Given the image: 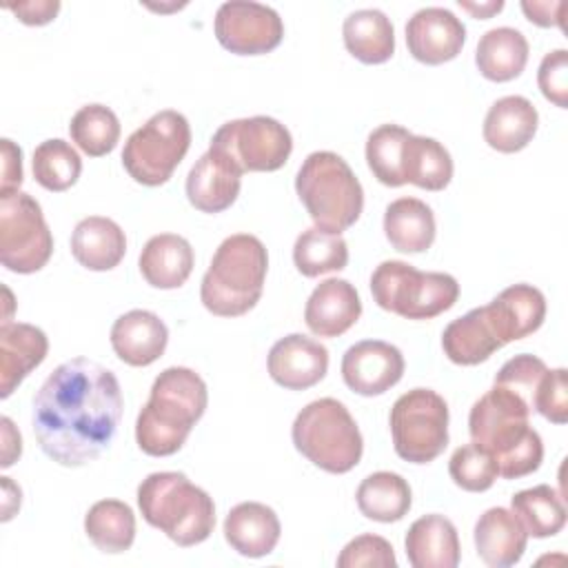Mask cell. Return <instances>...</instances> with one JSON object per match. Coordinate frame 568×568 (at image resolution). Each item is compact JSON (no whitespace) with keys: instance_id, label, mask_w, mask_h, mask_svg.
Listing matches in <instances>:
<instances>
[{"instance_id":"obj_1","label":"cell","mask_w":568,"mask_h":568,"mask_svg":"<svg viewBox=\"0 0 568 568\" xmlns=\"http://www.w3.org/2000/svg\"><path fill=\"white\" fill-rule=\"evenodd\" d=\"M122 406L113 371L89 357H73L55 366L36 393L33 435L49 459L78 468L111 444Z\"/></svg>"},{"instance_id":"obj_2","label":"cell","mask_w":568,"mask_h":568,"mask_svg":"<svg viewBox=\"0 0 568 568\" xmlns=\"http://www.w3.org/2000/svg\"><path fill=\"white\" fill-rule=\"evenodd\" d=\"M209 404L204 379L186 366L164 368L135 419V442L151 457L178 453Z\"/></svg>"},{"instance_id":"obj_3","label":"cell","mask_w":568,"mask_h":568,"mask_svg":"<svg viewBox=\"0 0 568 568\" xmlns=\"http://www.w3.org/2000/svg\"><path fill=\"white\" fill-rule=\"evenodd\" d=\"M268 253L260 237L235 233L222 240L200 284L204 308L217 317H240L262 297Z\"/></svg>"},{"instance_id":"obj_4","label":"cell","mask_w":568,"mask_h":568,"mask_svg":"<svg viewBox=\"0 0 568 568\" xmlns=\"http://www.w3.org/2000/svg\"><path fill=\"white\" fill-rule=\"evenodd\" d=\"M138 508L149 526L182 548L206 541L215 528L213 497L191 484L184 473L146 475L138 486Z\"/></svg>"},{"instance_id":"obj_5","label":"cell","mask_w":568,"mask_h":568,"mask_svg":"<svg viewBox=\"0 0 568 568\" xmlns=\"http://www.w3.org/2000/svg\"><path fill=\"white\" fill-rule=\"evenodd\" d=\"M295 191L315 229L342 235L364 209V189L348 162L333 151H313L295 175Z\"/></svg>"},{"instance_id":"obj_6","label":"cell","mask_w":568,"mask_h":568,"mask_svg":"<svg viewBox=\"0 0 568 568\" xmlns=\"http://www.w3.org/2000/svg\"><path fill=\"white\" fill-rule=\"evenodd\" d=\"M291 437L311 464L333 475L353 470L364 453L357 422L335 397H320L306 404L293 422Z\"/></svg>"},{"instance_id":"obj_7","label":"cell","mask_w":568,"mask_h":568,"mask_svg":"<svg viewBox=\"0 0 568 568\" xmlns=\"http://www.w3.org/2000/svg\"><path fill=\"white\" fill-rule=\"evenodd\" d=\"M371 293L379 308L406 320H433L453 308L459 284L450 273L417 271L402 260H384L371 275Z\"/></svg>"},{"instance_id":"obj_8","label":"cell","mask_w":568,"mask_h":568,"mask_svg":"<svg viewBox=\"0 0 568 568\" xmlns=\"http://www.w3.org/2000/svg\"><path fill=\"white\" fill-rule=\"evenodd\" d=\"M191 146V124L173 109L153 113L140 129H135L122 149V164L126 173L144 186H160L169 182L178 164Z\"/></svg>"},{"instance_id":"obj_9","label":"cell","mask_w":568,"mask_h":568,"mask_svg":"<svg viewBox=\"0 0 568 568\" xmlns=\"http://www.w3.org/2000/svg\"><path fill=\"white\" fill-rule=\"evenodd\" d=\"M388 424L395 453L410 464H428L448 446V404L433 388L399 395Z\"/></svg>"},{"instance_id":"obj_10","label":"cell","mask_w":568,"mask_h":568,"mask_svg":"<svg viewBox=\"0 0 568 568\" xmlns=\"http://www.w3.org/2000/svg\"><path fill=\"white\" fill-rule=\"evenodd\" d=\"M53 253V235L38 200L24 191L0 193V262L7 271L29 275Z\"/></svg>"},{"instance_id":"obj_11","label":"cell","mask_w":568,"mask_h":568,"mask_svg":"<svg viewBox=\"0 0 568 568\" xmlns=\"http://www.w3.org/2000/svg\"><path fill=\"white\" fill-rule=\"evenodd\" d=\"M213 151L229 158L240 173L277 171L293 151L291 131L275 118L253 115L224 122L211 138Z\"/></svg>"},{"instance_id":"obj_12","label":"cell","mask_w":568,"mask_h":568,"mask_svg":"<svg viewBox=\"0 0 568 568\" xmlns=\"http://www.w3.org/2000/svg\"><path fill=\"white\" fill-rule=\"evenodd\" d=\"M528 417L530 406L517 393L493 384V388L473 404L468 413V433L475 444L499 459L532 430Z\"/></svg>"},{"instance_id":"obj_13","label":"cell","mask_w":568,"mask_h":568,"mask_svg":"<svg viewBox=\"0 0 568 568\" xmlns=\"http://www.w3.org/2000/svg\"><path fill=\"white\" fill-rule=\"evenodd\" d=\"M213 31L226 51L237 55H262L282 42L284 22L268 4L229 0L217 7Z\"/></svg>"},{"instance_id":"obj_14","label":"cell","mask_w":568,"mask_h":568,"mask_svg":"<svg viewBox=\"0 0 568 568\" xmlns=\"http://www.w3.org/2000/svg\"><path fill=\"white\" fill-rule=\"evenodd\" d=\"M404 355L382 339H362L346 348L342 357L344 384L364 397L384 395L404 375Z\"/></svg>"},{"instance_id":"obj_15","label":"cell","mask_w":568,"mask_h":568,"mask_svg":"<svg viewBox=\"0 0 568 568\" xmlns=\"http://www.w3.org/2000/svg\"><path fill=\"white\" fill-rule=\"evenodd\" d=\"M464 42V22L444 7H424L406 22V47L417 62L444 64L459 55Z\"/></svg>"},{"instance_id":"obj_16","label":"cell","mask_w":568,"mask_h":568,"mask_svg":"<svg viewBox=\"0 0 568 568\" xmlns=\"http://www.w3.org/2000/svg\"><path fill=\"white\" fill-rule=\"evenodd\" d=\"M268 375L288 390H306L324 379L328 371V351L313 337L291 333L277 339L266 357Z\"/></svg>"},{"instance_id":"obj_17","label":"cell","mask_w":568,"mask_h":568,"mask_svg":"<svg viewBox=\"0 0 568 568\" xmlns=\"http://www.w3.org/2000/svg\"><path fill=\"white\" fill-rule=\"evenodd\" d=\"M484 313L493 333L506 346L528 337L544 324L546 297L537 286L521 282L504 288L484 306Z\"/></svg>"},{"instance_id":"obj_18","label":"cell","mask_w":568,"mask_h":568,"mask_svg":"<svg viewBox=\"0 0 568 568\" xmlns=\"http://www.w3.org/2000/svg\"><path fill=\"white\" fill-rule=\"evenodd\" d=\"M242 173L222 153L209 149L186 175V197L202 213H222L240 195Z\"/></svg>"},{"instance_id":"obj_19","label":"cell","mask_w":568,"mask_h":568,"mask_svg":"<svg viewBox=\"0 0 568 568\" xmlns=\"http://www.w3.org/2000/svg\"><path fill=\"white\" fill-rule=\"evenodd\" d=\"M362 315V300L348 280L328 277L320 282L304 308V322L317 337H339Z\"/></svg>"},{"instance_id":"obj_20","label":"cell","mask_w":568,"mask_h":568,"mask_svg":"<svg viewBox=\"0 0 568 568\" xmlns=\"http://www.w3.org/2000/svg\"><path fill=\"white\" fill-rule=\"evenodd\" d=\"M169 344L166 324L144 308L122 313L111 326L113 353L129 366H149L160 359Z\"/></svg>"},{"instance_id":"obj_21","label":"cell","mask_w":568,"mask_h":568,"mask_svg":"<svg viewBox=\"0 0 568 568\" xmlns=\"http://www.w3.org/2000/svg\"><path fill=\"white\" fill-rule=\"evenodd\" d=\"M49 339L42 328L24 322L0 326V397L7 399L20 382L44 362Z\"/></svg>"},{"instance_id":"obj_22","label":"cell","mask_w":568,"mask_h":568,"mask_svg":"<svg viewBox=\"0 0 568 568\" xmlns=\"http://www.w3.org/2000/svg\"><path fill=\"white\" fill-rule=\"evenodd\" d=\"M475 548L479 559L490 568L515 566L526 550L528 532L517 515L504 506L488 508L475 521Z\"/></svg>"},{"instance_id":"obj_23","label":"cell","mask_w":568,"mask_h":568,"mask_svg":"<svg viewBox=\"0 0 568 568\" xmlns=\"http://www.w3.org/2000/svg\"><path fill=\"white\" fill-rule=\"evenodd\" d=\"M282 535L275 510L260 501L233 506L224 519V539L242 557H266L275 550Z\"/></svg>"},{"instance_id":"obj_24","label":"cell","mask_w":568,"mask_h":568,"mask_svg":"<svg viewBox=\"0 0 568 568\" xmlns=\"http://www.w3.org/2000/svg\"><path fill=\"white\" fill-rule=\"evenodd\" d=\"M404 548L413 568H455L462 559L457 528L439 513L415 519L404 537Z\"/></svg>"},{"instance_id":"obj_25","label":"cell","mask_w":568,"mask_h":568,"mask_svg":"<svg viewBox=\"0 0 568 568\" xmlns=\"http://www.w3.org/2000/svg\"><path fill=\"white\" fill-rule=\"evenodd\" d=\"M539 113L524 95H504L490 104L484 118V140L499 153H517L535 138Z\"/></svg>"},{"instance_id":"obj_26","label":"cell","mask_w":568,"mask_h":568,"mask_svg":"<svg viewBox=\"0 0 568 568\" xmlns=\"http://www.w3.org/2000/svg\"><path fill=\"white\" fill-rule=\"evenodd\" d=\"M195 264L193 246L178 233H160L146 240L138 266L146 284L153 288H180Z\"/></svg>"},{"instance_id":"obj_27","label":"cell","mask_w":568,"mask_h":568,"mask_svg":"<svg viewBox=\"0 0 568 568\" xmlns=\"http://www.w3.org/2000/svg\"><path fill=\"white\" fill-rule=\"evenodd\" d=\"M71 253L89 271H111L126 253V235L111 217L89 215L71 233Z\"/></svg>"},{"instance_id":"obj_28","label":"cell","mask_w":568,"mask_h":568,"mask_svg":"<svg viewBox=\"0 0 568 568\" xmlns=\"http://www.w3.org/2000/svg\"><path fill=\"white\" fill-rule=\"evenodd\" d=\"M435 233L433 209L417 197H397L384 211V235L399 253H424Z\"/></svg>"},{"instance_id":"obj_29","label":"cell","mask_w":568,"mask_h":568,"mask_svg":"<svg viewBox=\"0 0 568 568\" xmlns=\"http://www.w3.org/2000/svg\"><path fill=\"white\" fill-rule=\"evenodd\" d=\"M346 51L364 64H382L395 53V29L379 9H357L342 24Z\"/></svg>"},{"instance_id":"obj_30","label":"cell","mask_w":568,"mask_h":568,"mask_svg":"<svg viewBox=\"0 0 568 568\" xmlns=\"http://www.w3.org/2000/svg\"><path fill=\"white\" fill-rule=\"evenodd\" d=\"M504 344L493 333L484 306L468 311L466 315L453 320L442 333L444 355L459 366H475L486 362Z\"/></svg>"},{"instance_id":"obj_31","label":"cell","mask_w":568,"mask_h":568,"mask_svg":"<svg viewBox=\"0 0 568 568\" xmlns=\"http://www.w3.org/2000/svg\"><path fill=\"white\" fill-rule=\"evenodd\" d=\"M528 62V40L519 29L495 27L488 29L475 51V64L486 80H515Z\"/></svg>"},{"instance_id":"obj_32","label":"cell","mask_w":568,"mask_h":568,"mask_svg":"<svg viewBox=\"0 0 568 568\" xmlns=\"http://www.w3.org/2000/svg\"><path fill=\"white\" fill-rule=\"evenodd\" d=\"M357 508L364 517L382 524L399 521L413 504L408 481L390 470H377L364 477L355 490Z\"/></svg>"},{"instance_id":"obj_33","label":"cell","mask_w":568,"mask_h":568,"mask_svg":"<svg viewBox=\"0 0 568 568\" xmlns=\"http://www.w3.org/2000/svg\"><path fill=\"white\" fill-rule=\"evenodd\" d=\"M402 173L404 182L426 191H442L453 180V158L435 138L410 133L404 142Z\"/></svg>"},{"instance_id":"obj_34","label":"cell","mask_w":568,"mask_h":568,"mask_svg":"<svg viewBox=\"0 0 568 568\" xmlns=\"http://www.w3.org/2000/svg\"><path fill=\"white\" fill-rule=\"evenodd\" d=\"M84 532L100 552L120 555L135 539L133 508L120 499H100L84 515Z\"/></svg>"},{"instance_id":"obj_35","label":"cell","mask_w":568,"mask_h":568,"mask_svg":"<svg viewBox=\"0 0 568 568\" xmlns=\"http://www.w3.org/2000/svg\"><path fill=\"white\" fill-rule=\"evenodd\" d=\"M510 510L517 515L526 532L535 539L555 537L566 526L564 499L548 484L515 493L510 497Z\"/></svg>"},{"instance_id":"obj_36","label":"cell","mask_w":568,"mask_h":568,"mask_svg":"<svg viewBox=\"0 0 568 568\" xmlns=\"http://www.w3.org/2000/svg\"><path fill=\"white\" fill-rule=\"evenodd\" d=\"M293 262L304 277L342 271L348 264V244L342 235L311 226L297 235L293 244Z\"/></svg>"},{"instance_id":"obj_37","label":"cell","mask_w":568,"mask_h":568,"mask_svg":"<svg viewBox=\"0 0 568 568\" xmlns=\"http://www.w3.org/2000/svg\"><path fill=\"white\" fill-rule=\"evenodd\" d=\"M120 120L104 104H84L75 111L69 124V135L75 146L91 155L100 158L115 149L120 140Z\"/></svg>"},{"instance_id":"obj_38","label":"cell","mask_w":568,"mask_h":568,"mask_svg":"<svg viewBox=\"0 0 568 568\" xmlns=\"http://www.w3.org/2000/svg\"><path fill=\"white\" fill-rule=\"evenodd\" d=\"M33 178L36 182L53 193L71 189L80 173H82V160L80 153L64 140L51 138L36 146L33 160H31Z\"/></svg>"},{"instance_id":"obj_39","label":"cell","mask_w":568,"mask_h":568,"mask_svg":"<svg viewBox=\"0 0 568 568\" xmlns=\"http://www.w3.org/2000/svg\"><path fill=\"white\" fill-rule=\"evenodd\" d=\"M410 135L408 129L399 124H379L366 138V162L373 175L386 186H402V155L404 142Z\"/></svg>"},{"instance_id":"obj_40","label":"cell","mask_w":568,"mask_h":568,"mask_svg":"<svg viewBox=\"0 0 568 568\" xmlns=\"http://www.w3.org/2000/svg\"><path fill=\"white\" fill-rule=\"evenodd\" d=\"M448 473L450 479L468 493H484L499 477L497 459L493 457V453L475 442L455 448L448 459Z\"/></svg>"},{"instance_id":"obj_41","label":"cell","mask_w":568,"mask_h":568,"mask_svg":"<svg viewBox=\"0 0 568 568\" xmlns=\"http://www.w3.org/2000/svg\"><path fill=\"white\" fill-rule=\"evenodd\" d=\"M544 373H546L544 359H539L537 355L521 353V355L510 357L499 368V373L495 375V386H504V388L517 393L532 410V395H535V388Z\"/></svg>"},{"instance_id":"obj_42","label":"cell","mask_w":568,"mask_h":568,"mask_svg":"<svg viewBox=\"0 0 568 568\" xmlns=\"http://www.w3.org/2000/svg\"><path fill=\"white\" fill-rule=\"evenodd\" d=\"M532 410L546 417L552 424L568 422V373L566 368H546L541 375L535 395Z\"/></svg>"},{"instance_id":"obj_43","label":"cell","mask_w":568,"mask_h":568,"mask_svg":"<svg viewBox=\"0 0 568 568\" xmlns=\"http://www.w3.org/2000/svg\"><path fill=\"white\" fill-rule=\"evenodd\" d=\"M339 568H359V566H377V568H395L397 559L393 552V546L388 539L366 532L355 539H351L339 557H337Z\"/></svg>"},{"instance_id":"obj_44","label":"cell","mask_w":568,"mask_h":568,"mask_svg":"<svg viewBox=\"0 0 568 568\" xmlns=\"http://www.w3.org/2000/svg\"><path fill=\"white\" fill-rule=\"evenodd\" d=\"M537 84L546 100H550L555 106L566 109L568 106V51L555 49L541 58L539 71H537Z\"/></svg>"},{"instance_id":"obj_45","label":"cell","mask_w":568,"mask_h":568,"mask_svg":"<svg viewBox=\"0 0 568 568\" xmlns=\"http://www.w3.org/2000/svg\"><path fill=\"white\" fill-rule=\"evenodd\" d=\"M544 459V442L539 433L532 428L524 442H519L510 453L497 459L499 475L504 479H519L535 473Z\"/></svg>"},{"instance_id":"obj_46","label":"cell","mask_w":568,"mask_h":568,"mask_svg":"<svg viewBox=\"0 0 568 568\" xmlns=\"http://www.w3.org/2000/svg\"><path fill=\"white\" fill-rule=\"evenodd\" d=\"M2 186L0 193H11L18 191L22 184V149L9 140L2 138Z\"/></svg>"},{"instance_id":"obj_47","label":"cell","mask_w":568,"mask_h":568,"mask_svg":"<svg viewBox=\"0 0 568 568\" xmlns=\"http://www.w3.org/2000/svg\"><path fill=\"white\" fill-rule=\"evenodd\" d=\"M7 9L24 24L31 27H40L51 22L58 11H60V2L58 0H31V2H18V4H7Z\"/></svg>"},{"instance_id":"obj_48","label":"cell","mask_w":568,"mask_h":568,"mask_svg":"<svg viewBox=\"0 0 568 568\" xmlns=\"http://www.w3.org/2000/svg\"><path fill=\"white\" fill-rule=\"evenodd\" d=\"M561 9H564L561 0H552V2L524 0L521 2V11L526 13V18L539 27H564Z\"/></svg>"},{"instance_id":"obj_49","label":"cell","mask_w":568,"mask_h":568,"mask_svg":"<svg viewBox=\"0 0 568 568\" xmlns=\"http://www.w3.org/2000/svg\"><path fill=\"white\" fill-rule=\"evenodd\" d=\"M0 426H2V462L0 464L2 468H9L22 453V437L7 415L0 419Z\"/></svg>"},{"instance_id":"obj_50","label":"cell","mask_w":568,"mask_h":568,"mask_svg":"<svg viewBox=\"0 0 568 568\" xmlns=\"http://www.w3.org/2000/svg\"><path fill=\"white\" fill-rule=\"evenodd\" d=\"M2 479V493H4V501H2V521H9L13 517V513L20 508V486H16L11 481V477H0Z\"/></svg>"},{"instance_id":"obj_51","label":"cell","mask_w":568,"mask_h":568,"mask_svg":"<svg viewBox=\"0 0 568 568\" xmlns=\"http://www.w3.org/2000/svg\"><path fill=\"white\" fill-rule=\"evenodd\" d=\"M459 7L462 9H466L468 13H473L475 18H481V20H486V18H490L493 13H499L501 9H504V2L501 0H490V2H466V0H459Z\"/></svg>"}]
</instances>
